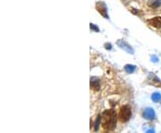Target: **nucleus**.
<instances>
[{
	"label": "nucleus",
	"mask_w": 161,
	"mask_h": 133,
	"mask_svg": "<svg viewBox=\"0 0 161 133\" xmlns=\"http://www.w3.org/2000/svg\"><path fill=\"white\" fill-rule=\"evenodd\" d=\"M91 29L92 31H95V32H100V29H98V27L97 25H93V23H91Z\"/></svg>",
	"instance_id": "obj_13"
},
{
	"label": "nucleus",
	"mask_w": 161,
	"mask_h": 133,
	"mask_svg": "<svg viewBox=\"0 0 161 133\" xmlns=\"http://www.w3.org/2000/svg\"><path fill=\"white\" fill-rule=\"evenodd\" d=\"M143 117L146 120H154L155 117H156L155 111L153 110L152 108H147V109H145V111L143 113Z\"/></svg>",
	"instance_id": "obj_6"
},
{
	"label": "nucleus",
	"mask_w": 161,
	"mask_h": 133,
	"mask_svg": "<svg viewBox=\"0 0 161 133\" xmlns=\"http://www.w3.org/2000/svg\"><path fill=\"white\" fill-rule=\"evenodd\" d=\"M91 89L95 90V91H100V81L98 77H92L91 78Z\"/></svg>",
	"instance_id": "obj_8"
},
{
	"label": "nucleus",
	"mask_w": 161,
	"mask_h": 133,
	"mask_svg": "<svg viewBox=\"0 0 161 133\" xmlns=\"http://www.w3.org/2000/svg\"><path fill=\"white\" fill-rule=\"evenodd\" d=\"M151 99H152V101L153 102H155V103H158V102H159V101H161V94L160 93H154L152 95H151Z\"/></svg>",
	"instance_id": "obj_11"
},
{
	"label": "nucleus",
	"mask_w": 161,
	"mask_h": 133,
	"mask_svg": "<svg viewBox=\"0 0 161 133\" xmlns=\"http://www.w3.org/2000/svg\"><path fill=\"white\" fill-rule=\"evenodd\" d=\"M135 69H136V67H135L134 65L127 64V65H125V70L127 72L128 74H132V73H133V72L135 71Z\"/></svg>",
	"instance_id": "obj_10"
},
{
	"label": "nucleus",
	"mask_w": 161,
	"mask_h": 133,
	"mask_svg": "<svg viewBox=\"0 0 161 133\" xmlns=\"http://www.w3.org/2000/svg\"><path fill=\"white\" fill-rule=\"evenodd\" d=\"M147 132H155L154 129H147Z\"/></svg>",
	"instance_id": "obj_16"
},
{
	"label": "nucleus",
	"mask_w": 161,
	"mask_h": 133,
	"mask_svg": "<svg viewBox=\"0 0 161 133\" xmlns=\"http://www.w3.org/2000/svg\"><path fill=\"white\" fill-rule=\"evenodd\" d=\"M105 48L107 50H111V49H112V45H111L110 43H106L105 44Z\"/></svg>",
	"instance_id": "obj_14"
},
{
	"label": "nucleus",
	"mask_w": 161,
	"mask_h": 133,
	"mask_svg": "<svg viewBox=\"0 0 161 133\" xmlns=\"http://www.w3.org/2000/svg\"><path fill=\"white\" fill-rule=\"evenodd\" d=\"M148 23L155 28H161V16H157L148 20Z\"/></svg>",
	"instance_id": "obj_7"
},
{
	"label": "nucleus",
	"mask_w": 161,
	"mask_h": 133,
	"mask_svg": "<svg viewBox=\"0 0 161 133\" xmlns=\"http://www.w3.org/2000/svg\"><path fill=\"white\" fill-rule=\"evenodd\" d=\"M96 9L104 18L108 19V14H107V7L104 2H97L96 3Z\"/></svg>",
	"instance_id": "obj_3"
},
{
	"label": "nucleus",
	"mask_w": 161,
	"mask_h": 133,
	"mask_svg": "<svg viewBox=\"0 0 161 133\" xmlns=\"http://www.w3.org/2000/svg\"><path fill=\"white\" fill-rule=\"evenodd\" d=\"M148 6L151 8H157L161 6V0H150L148 2Z\"/></svg>",
	"instance_id": "obj_9"
},
{
	"label": "nucleus",
	"mask_w": 161,
	"mask_h": 133,
	"mask_svg": "<svg viewBox=\"0 0 161 133\" xmlns=\"http://www.w3.org/2000/svg\"><path fill=\"white\" fill-rule=\"evenodd\" d=\"M101 115H98L97 117V120H96V122L94 123V129L95 130H98V127H100V125H101Z\"/></svg>",
	"instance_id": "obj_12"
},
{
	"label": "nucleus",
	"mask_w": 161,
	"mask_h": 133,
	"mask_svg": "<svg viewBox=\"0 0 161 133\" xmlns=\"http://www.w3.org/2000/svg\"><path fill=\"white\" fill-rule=\"evenodd\" d=\"M132 116V110L130 106L128 105H125L121 108L120 113H119V118L122 122H126L130 120Z\"/></svg>",
	"instance_id": "obj_2"
},
{
	"label": "nucleus",
	"mask_w": 161,
	"mask_h": 133,
	"mask_svg": "<svg viewBox=\"0 0 161 133\" xmlns=\"http://www.w3.org/2000/svg\"><path fill=\"white\" fill-rule=\"evenodd\" d=\"M151 60L153 62H158V57H156V56H152L151 57Z\"/></svg>",
	"instance_id": "obj_15"
},
{
	"label": "nucleus",
	"mask_w": 161,
	"mask_h": 133,
	"mask_svg": "<svg viewBox=\"0 0 161 133\" xmlns=\"http://www.w3.org/2000/svg\"><path fill=\"white\" fill-rule=\"evenodd\" d=\"M101 125L105 130H114L116 126V113L115 110H107L102 113Z\"/></svg>",
	"instance_id": "obj_1"
},
{
	"label": "nucleus",
	"mask_w": 161,
	"mask_h": 133,
	"mask_svg": "<svg viewBox=\"0 0 161 133\" xmlns=\"http://www.w3.org/2000/svg\"><path fill=\"white\" fill-rule=\"evenodd\" d=\"M117 45L121 48V49H123V51H125L126 52H128L129 54H133L134 53V51L132 49V47L128 44L125 41H123V40H118L116 42Z\"/></svg>",
	"instance_id": "obj_4"
},
{
	"label": "nucleus",
	"mask_w": 161,
	"mask_h": 133,
	"mask_svg": "<svg viewBox=\"0 0 161 133\" xmlns=\"http://www.w3.org/2000/svg\"><path fill=\"white\" fill-rule=\"evenodd\" d=\"M148 84H152V86H155L157 87H161V80L154 74H150V76L148 77Z\"/></svg>",
	"instance_id": "obj_5"
}]
</instances>
